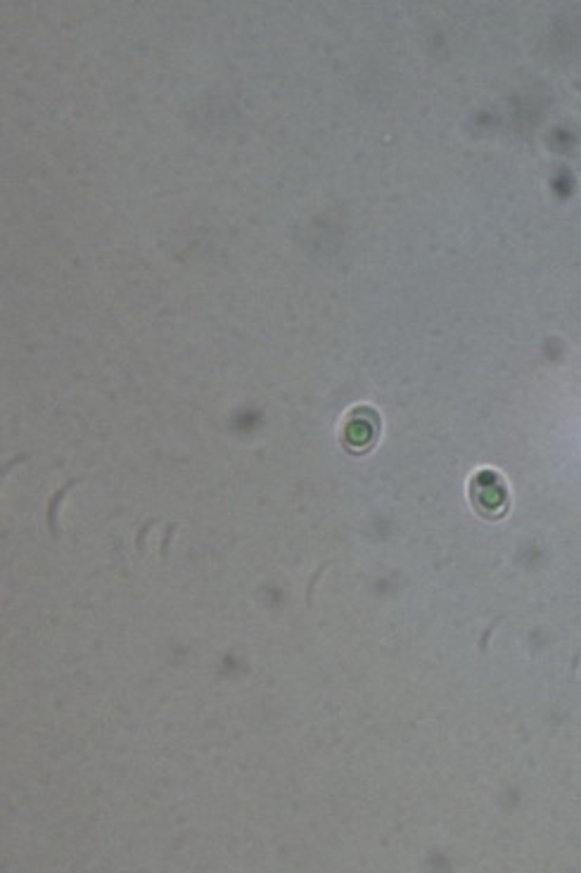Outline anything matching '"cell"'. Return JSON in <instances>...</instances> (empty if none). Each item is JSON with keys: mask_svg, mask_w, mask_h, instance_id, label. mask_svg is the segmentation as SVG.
<instances>
[{"mask_svg": "<svg viewBox=\"0 0 581 873\" xmlns=\"http://www.w3.org/2000/svg\"><path fill=\"white\" fill-rule=\"evenodd\" d=\"M470 499L484 518H501L508 508V489L496 473H477L470 482Z\"/></svg>", "mask_w": 581, "mask_h": 873, "instance_id": "obj_1", "label": "cell"}, {"mask_svg": "<svg viewBox=\"0 0 581 873\" xmlns=\"http://www.w3.org/2000/svg\"><path fill=\"white\" fill-rule=\"evenodd\" d=\"M363 411L359 409L349 418L347 430H344V444L351 451H366L375 444L378 437V413L366 409V418H361Z\"/></svg>", "mask_w": 581, "mask_h": 873, "instance_id": "obj_2", "label": "cell"}]
</instances>
